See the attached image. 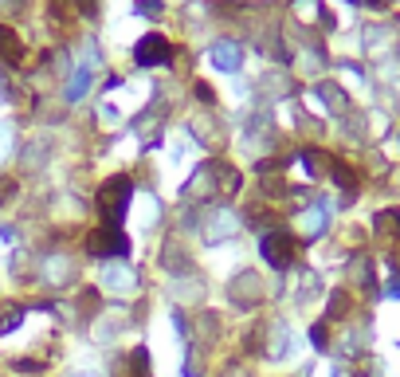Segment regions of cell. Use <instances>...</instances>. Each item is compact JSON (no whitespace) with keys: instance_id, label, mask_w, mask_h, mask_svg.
<instances>
[{"instance_id":"6da1fadb","label":"cell","mask_w":400,"mask_h":377,"mask_svg":"<svg viewBox=\"0 0 400 377\" xmlns=\"http://www.w3.org/2000/svg\"><path fill=\"white\" fill-rule=\"evenodd\" d=\"M130 196H133L130 177H110L95 193V205H98V212H102V220L114 224V228H122V217H126V208H130Z\"/></svg>"},{"instance_id":"7a4b0ae2","label":"cell","mask_w":400,"mask_h":377,"mask_svg":"<svg viewBox=\"0 0 400 377\" xmlns=\"http://www.w3.org/2000/svg\"><path fill=\"white\" fill-rule=\"evenodd\" d=\"M86 252L95 259H118V256H130V236L114 224H102L98 232L86 236Z\"/></svg>"},{"instance_id":"3957f363","label":"cell","mask_w":400,"mask_h":377,"mask_svg":"<svg viewBox=\"0 0 400 377\" xmlns=\"http://www.w3.org/2000/svg\"><path fill=\"white\" fill-rule=\"evenodd\" d=\"M259 252H263V259H267L275 271L291 268V259H294V236H291V232H279V228L267 232L263 243H259Z\"/></svg>"},{"instance_id":"277c9868","label":"cell","mask_w":400,"mask_h":377,"mask_svg":"<svg viewBox=\"0 0 400 377\" xmlns=\"http://www.w3.org/2000/svg\"><path fill=\"white\" fill-rule=\"evenodd\" d=\"M133 59L142 63V67H158V63H169L173 59V48L165 36H146L137 39V48H133Z\"/></svg>"},{"instance_id":"5b68a950","label":"cell","mask_w":400,"mask_h":377,"mask_svg":"<svg viewBox=\"0 0 400 377\" xmlns=\"http://www.w3.org/2000/svg\"><path fill=\"white\" fill-rule=\"evenodd\" d=\"M0 55L8 63H20V55H24V44L16 39L12 28H4V24H0Z\"/></svg>"},{"instance_id":"8992f818","label":"cell","mask_w":400,"mask_h":377,"mask_svg":"<svg viewBox=\"0 0 400 377\" xmlns=\"http://www.w3.org/2000/svg\"><path fill=\"white\" fill-rule=\"evenodd\" d=\"M212 59H216L224 71H236V67H240V48H236V44H216Z\"/></svg>"},{"instance_id":"52a82bcc","label":"cell","mask_w":400,"mask_h":377,"mask_svg":"<svg viewBox=\"0 0 400 377\" xmlns=\"http://www.w3.org/2000/svg\"><path fill=\"white\" fill-rule=\"evenodd\" d=\"M377 232H381V236H397V232H400V208H385V212H377Z\"/></svg>"},{"instance_id":"ba28073f","label":"cell","mask_w":400,"mask_h":377,"mask_svg":"<svg viewBox=\"0 0 400 377\" xmlns=\"http://www.w3.org/2000/svg\"><path fill=\"white\" fill-rule=\"evenodd\" d=\"M20 322H24V311H20V306H12L8 315L0 318V334H12V330L20 327Z\"/></svg>"},{"instance_id":"9c48e42d","label":"cell","mask_w":400,"mask_h":377,"mask_svg":"<svg viewBox=\"0 0 400 377\" xmlns=\"http://www.w3.org/2000/svg\"><path fill=\"white\" fill-rule=\"evenodd\" d=\"M106 275H110V287H118V291H122V287H133V279H130V271H122V268H110L106 271Z\"/></svg>"},{"instance_id":"30bf717a","label":"cell","mask_w":400,"mask_h":377,"mask_svg":"<svg viewBox=\"0 0 400 377\" xmlns=\"http://www.w3.org/2000/svg\"><path fill=\"white\" fill-rule=\"evenodd\" d=\"M341 315H345V295L334 291L330 295V318H341Z\"/></svg>"},{"instance_id":"8fae6325","label":"cell","mask_w":400,"mask_h":377,"mask_svg":"<svg viewBox=\"0 0 400 377\" xmlns=\"http://www.w3.org/2000/svg\"><path fill=\"white\" fill-rule=\"evenodd\" d=\"M310 342H314V350H326V327H322V322L310 330Z\"/></svg>"},{"instance_id":"7c38bea8","label":"cell","mask_w":400,"mask_h":377,"mask_svg":"<svg viewBox=\"0 0 400 377\" xmlns=\"http://www.w3.org/2000/svg\"><path fill=\"white\" fill-rule=\"evenodd\" d=\"M137 12H146V16L161 12V0H142V4H137Z\"/></svg>"},{"instance_id":"4fadbf2b","label":"cell","mask_w":400,"mask_h":377,"mask_svg":"<svg viewBox=\"0 0 400 377\" xmlns=\"http://www.w3.org/2000/svg\"><path fill=\"white\" fill-rule=\"evenodd\" d=\"M334 181H338V185H353V173L341 169V165H334Z\"/></svg>"},{"instance_id":"5bb4252c","label":"cell","mask_w":400,"mask_h":377,"mask_svg":"<svg viewBox=\"0 0 400 377\" xmlns=\"http://www.w3.org/2000/svg\"><path fill=\"white\" fill-rule=\"evenodd\" d=\"M12 193H16V185L0 177V205H4V201H8V196H12Z\"/></svg>"},{"instance_id":"9a60e30c","label":"cell","mask_w":400,"mask_h":377,"mask_svg":"<svg viewBox=\"0 0 400 377\" xmlns=\"http://www.w3.org/2000/svg\"><path fill=\"white\" fill-rule=\"evenodd\" d=\"M20 374H39V362H20Z\"/></svg>"}]
</instances>
